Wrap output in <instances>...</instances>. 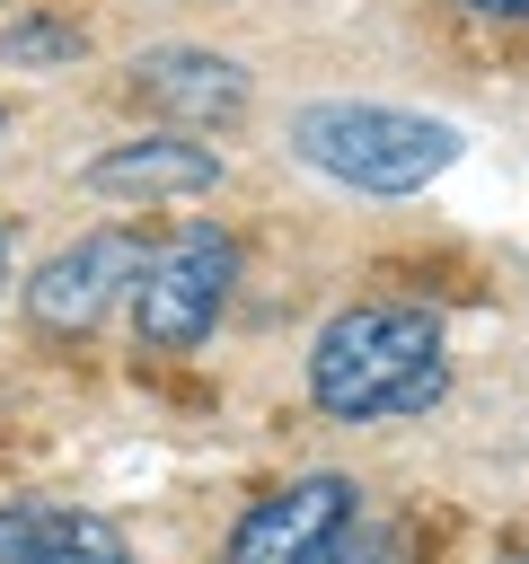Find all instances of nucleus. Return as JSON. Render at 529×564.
<instances>
[{
  "label": "nucleus",
  "instance_id": "obj_1",
  "mask_svg": "<svg viewBox=\"0 0 529 564\" xmlns=\"http://www.w3.org/2000/svg\"><path fill=\"white\" fill-rule=\"evenodd\" d=\"M450 397V344L432 308L353 300L309 344V405L335 423H397Z\"/></svg>",
  "mask_w": 529,
  "mask_h": 564
},
{
  "label": "nucleus",
  "instance_id": "obj_2",
  "mask_svg": "<svg viewBox=\"0 0 529 564\" xmlns=\"http://www.w3.org/2000/svg\"><path fill=\"white\" fill-rule=\"evenodd\" d=\"M291 150L344 194H423L432 176L458 167L467 132L414 106H379V97H317L291 115Z\"/></svg>",
  "mask_w": 529,
  "mask_h": 564
},
{
  "label": "nucleus",
  "instance_id": "obj_3",
  "mask_svg": "<svg viewBox=\"0 0 529 564\" xmlns=\"http://www.w3.org/2000/svg\"><path fill=\"white\" fill-rule=\"evenodd\" d=\"M229 282H238V238L220 220L168 229L141 256V282H132V335H141V352H194L220 326Z\"/></svg>",
  "mask_w": 529,
  "mask_h": 564
},
{
  "label": "nucleus",
  "instance_id": "obj_4",
  "mask_svg": "<svg viewBox=\"0 0 529 564\" xmlns=\"http://www.w3.org/2000/svg\"><path fill=\"white\" fill-rule=\"evenodd\" d=\"M353 529H361V485L317 467V476H291L238 511L229 564H335Z\"/></svg>",
  "mask_w": 529,
  "mask_h": 564
},
{
  "label": "nucleus",
  "instance_id": "obj_5",
  "mask_svg": "<svg viewBox=\"0 0 529 564\" xmlns=\"http://www.w3.org/2000/svg\"><path fill=\"white\" fill-rule=\"evenodd\" d=\"M141 256H150V247H141L132 229H88V238L53 247V256L26 273V317H35L44 335H88L115 300H132Z\"/></svg>",
  "mask_w": 529,
  "mask_h": 564
},
{
  "label": "nucleus",
  "instance_id": "obj_6",
  "mask_svg": "<svg viewBox=\"0 0 529 564\" xmlns=\"http://www.w3.org/2000/svg\"><path fill=\"white\" fill-rule=\"evenodd\" d=\"M123 88H132V106H150L168 132H229V123H247V106H256L247 70H238L229 53H212V44H150V53H132Z\"/></svg>",
  "mask_w": 529,
  "mask_h": 564
},
{
  "label": "nucleus",
  "instance_id": "obj_7",
  "mask_svg": "<svg viewBox=\"0 0 529 564\" xmlns=\"http://www.w3.org/2000/svg\"><path fill=\"white\" fill-rule=\"evenodd\" d=\"M88 194H141V203H185V194H212L220 185V150L194 141V132H141V141H115L79 167Z\"/></svg>",
  "mask_w": 529,
  "mask_h": 564
},
{
  "label": "nucleus",
  "instance_id": "obj_8",
  "mask_svg": "<svg viewBox=\"0 0 529 564\" xmlns=\"http://www.w3.org/2000/svg\"><path fill=\"white\" fill-rule=\"evenodd\" d=\"M0 564H132V538L79 502H0Z\"/></svg>",
  "mask_w": 529,
  "mask_h": 564
},
{
  "label": "nucleus",
  "instance_id": "obj_9",
  "mask_svg": "<svg viewBox=\"0 0 529 564\" xmlns=\"http://www.w3.org/2000/svg\"><path fill=\"white\" fill-rule=\"evenodd\" d=\"M79 53H88V35L71 18H9L0 26V62L9 70H71Z\"/></svg>",
  "mask_w": 529,
  "mask_h": 564
},
{
  "label": "nucleus",
  "instance_id": "obj_10",
  "mask_svg": "<svg viewBox=\"0 0 529 564\" xmlns=\"http://www.w3.org/2000/svg\"><path fill=\"white\" fill-rule=\"evenodd\" d=\"M467 18H529V0H458Z\"/></svg>",
  "mask_w": 529,
  "mask_h": 564
},
{
  "label": "nucleus",
  "instance_id": "obj_11",
  "mask_svg": "<svg viewBox=\"0 0 529 564\" xmlns=\"http://www.w3.org/2000/svg\"><path fill=\"white\" fill-rule=\"evenodd\" d=\"M0 282H9V229H0Z\"/></svg>",
  "mask_w": 529,
  "mask_h": 564
},
{
  "label": "nucleus",
  "instance_id": "obj_12",
  "mask_svg": "<svg viewBox=\"0 0 529 564\" xmlns=\"http://www.w3.org/2000/svg\"><path fill=\"white\" fill-rule=\"evenodd\" d=\"M0 132H9V115H0Z\"/></svg>",
  "mask_w": 529,
  "mask_h": 564
}]
</instances>
